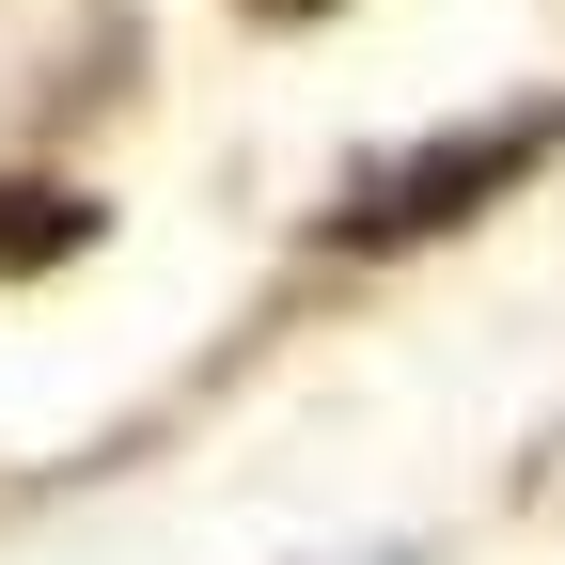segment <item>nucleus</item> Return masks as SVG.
<instances>
[{"label":"nucleus","mask_w":565,"mask_h":565,"mask_svg":"<svg viewBox=\"0 0 565 565\" xmlns=\"http://www.w3.org/2000/svg\"><path fill=\"white\" fill-rule=\"evenodd\" d=\"M565 141V95H519V110H487V126H456V141H408V158H377L362 189L315 221V252H345V267H377V252H440L456 221H487L534 158Z\"/></svg>","instance_id":"f257e3e1"},{"label":"nucleus","mask_w":565,"mask_h":565,"mask_svg":"<svg viewBox=\"0 0 565 565\" xmlns=\"http://www.w3.org/2000/svg\"><path fill=\"white\" fill-rule=\"evenodd\" d=\"M63 252H95V189H63V173H0V282H32Z\"/></svg>","instance_id":"f03ea898"},{"label":"nucleus","mask_w":565,"mask_h":565,"mask_svg":"<svg viewBox=\"0 0 565 565\" xmlns=\"http://www.w3.org/2000/svg\"><path fill=\"white\" fill-rule=\"evenodd\" d=\"M252 17H330V0H252Z\"/></svg>","instance_id":"7ed1b4c3"}]
</instances>
